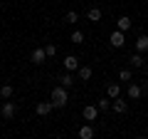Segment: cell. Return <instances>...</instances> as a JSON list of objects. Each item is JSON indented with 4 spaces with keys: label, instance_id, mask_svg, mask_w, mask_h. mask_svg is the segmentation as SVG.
<instances>
[{
    "label": "cell",
    "instance_id": "cell-1",
    "mask_svg": "<svg viewBox=\"0 0 148 139\" xmlns=\"http://www.w3.org/2000/svg\"><path fill=\"white\" fill-rule=\"evenodd\" d=\"M49 99H52V104H54L57 109L67 107V102H69V90H67V87H62V85H54L52 92H49Z\"/></svg>",
    "mask_w": 148,
    "mask_h": 139
},
{
    "label": "cell",
    "instance_id": "cell-2",
    "mask_svg": "<svg viewBox=\"0 0 148 139\" xmlns=\"http://www.w3.org/2000/svg\"><path fill=\"white\" fill-rule=\"evenodd\" d=\"M15 114H17V104L12 102V97H10V99H3V107H0V117L10 122V119H15Z\"/></svg>",
    "mask_w": 148,
    "mask_h": 139
},
{
    "label": "cell",
    "instance_id": "cell-3",
    "mask_svg": "<svg viewBox=\"0 0 148 139\" xmlns=\"http://www.w3.org/2000/svg\"><path fill=\"white\" fill-rule=\"evenodd\" d=\"M101 114V109L96 107V104H86L84 109H82V117H84V122H96V117Z\"/></svg>",
    "mask_w": 148,
    "mask_h": 139
},
{
    "label": "cell",
    "instance_id": "cell-4",
    "mask_svg": "<svg viewBox=\"0 0 148 139\" xmlns=\"http://www.w3.org/2000/svg\"><path fill=\"white\" fill-rule=\"evenodd\" d=\"M109 42H111V47H116V50H119V47H123V45H126V32H121V30L116 27V30L111 32Z\"/></svg>",
    "mask_w": 148,
    "mask_h": 139
},
{
    "label": "cell",
    "instance_id": "cell-5",
    "mask_svg": "<svg viewBox=\"0 0 148 139\" xmlns=\"http://www.w3.org/2000/svg\"><path fill=\"white\" fill-rule=\"evenodd\" d=\"M126 95H128V99H141L143 97V87L138 85V82H128V87H126Z\"/></svg>",
    "mask_w": 148,
    "mask_h": 139
},
{
    "label": "cell",
    "instance_id": "cell-6",
    "mask_svg": "<svg viewBox=\"0 0 148 139\" xmlns=\"http://www.w3.org/2000/svg\"><path fill=\"white\" fill-rule=\"evenodd\" d=\"M52 109H54L52 99H49V102H37V104H35V114H37V117H47Z\"/></svg>",
    "mask_w": 148,
    "mask_h": 139
},
{
    "label": "cell",
    "instance_id": "cell-7",
    "mask_svg": "<svg viewBox=\"0 0 148 139\" xmlns=\"http://www.w3.org/2000/svg\"><path fill=\"white\" fill-rule=\"evenodd\" d=\"M62 67L67 70V72H77V70H79V57H77V55H67L64 62H62Z\"/></svg>",
    "mask_w": 148,
    "mask_h": 139
},
{
    "label": "cell",
    "instance_id": "cell-8",
    "mask_svg": "<svg viewBox=\"0 0 148 139\" xmlns=\"http://www.w3.org/2000/svg\"><path fill=\"white\" fill-rule=\"evenodd\" d=\"M111 109L116 114H126L128 112V102L123 99V97H116V99H111Z\"/></svg>",
    "mask_w": 148,
    "mask_h": 139
},
{
    "label": "cell",
    "instance_id": "cell-9",
    "mask_svg": "<svg viewBox=\"0 0 148 139\" xmlns=\"http://www.w3.org/2000/svg\"><path fill=\"white\" fill-rule=\"evenodd\" d=\"M94 122H86V124H82L79 127V139H94Z\"/></svg>",
    "mask_w": 148,
    "mask_h": 139
},
{
    "label": "cell",
    "instance_id": "cell-10",
    "mask_svg": "<svg viewBox=\"0 0 148 139\" xmlns=\"http://www.w3.org/2000/svg\"><path fill=\"white\" fill-rule=\"evenodd\" d=\"M91 75H94V70H91L89 65H79V70H77V77H79V82H89Z\"/></svg>",
    "mask_w": 148,
    "mask_h": 139
},
{
    "label": "cell",
    "instance_id": "cell-11",
    "mask_svg": "<svg viewBox=\"0 0 148 139\" xmlns=\"http://www.w3.org/2000/svg\"><path fill=\"white\" fill-rule=\"evenodd\" d=\"M30 60H32L35 65H45V60H47L45 47H35V50H32V55H30Z\"/></svg>",
    "mask_w": 148,
    "mask_h": 139
},
{
    "label": "cell",
    "instance_id": "cell-12",
    "mask_svg": "<svg viewBox=\"0 0 148 139\" xmlns=\"http://www.w3.org/2000/svg\"><path fill=\"white\" fill-rule=\"evenodd\" d=\"M57 82H59L62 87H67V90H69V87H74V72H67V70H64L62 75H59Z\"/></svg>",
    "mask_w": 148,
    "mask_h": 139
},
{
    "label": "cell",
    "instance_id": "cell-13",
    "mask_svg": "<svg viewBox=\"0 0 148 139\" xmlns=\"http://www.w3.org/2000/svg\"><path fill=\"white\" fill-rule=\"evenodd\" d=\"M116 27H119V30H121V32H128V30H131V27H133V20H131V17H128V15H121V17H119V20H116Z\"/></svg>",
    "mask_w": 148,
    "mask_h": 139
},
{
    "label": "cell",
    "instance_id": "cell-14",
    "mask_svg": "<svg viewBox=\"0 0 148 139\" xmlns=\"http://www.w3.org/2000/svg\"><path fill=\"white\" fill-rule=\"evenodd\" d=\"M106 97H111V99L121 97V85H119V82H111V85H106Z\"/></svg>",
    "mask_w": 148,
    "mask_h": 139
},
{
    "label": "cell",
    "instance_id": "cell-15",
    "mask_svg": "<svg viewBox=\"0 0 148 139\" xmlns=\"http://www.w3.org/2000/svg\"><path fill=\"white\" fill-rule=\"evenodd\" d=\"M101 15H104L101 8H89V10H86V20L89 22H101Z\"/></svg>",
    "mask_w": 148,
    "mask_h": 139
},
{
    "label": "cell",
    "instance_id": "cell-16",
    "mask_svg": "<svg viewBox=\"0 0 148 139\" xmlns=\"http://www.w3.org/2000/svg\"><path fill=\"white\" fill-rule=\"evenodd\" d=\"M136 52H148V35H138L136 38Z\"/></svg>",
    "mask_w": 148,
    "mask_h": 139
},
{
    "label": "cell",
    "instance_id": "cell-17",
    "mask_svg": "<svg viewBox=\"0 0 148 139\" xmlns=\"http://www.w3.org/2000/svg\"><path fill=\"white\" fill-rule=\"evenodd\" d=\"M12 95H15V87L12 85H3L0 87V99H10Z\"/></svg>",
    "mask_w": 148,
    "mask_h": 139
},
{
    "label": "cell",
    "instance_id": "cell-18",
    "mask_svg": "<svg viewBox=\"0 0 148 139\" xmlns=\"http://www.w3.org/2000/svg\"><path fill=\"white\" fill-rule=\"evenodd\" d=\"M131 65H133V70L143 67V65H146V60H143V52H136V55H131Z\"/></svg>",
    "mask_w": 148,
    "mask_h": 139
},
{
    "label": "cell",
    "instance_id": "cell-19",
    "mask_svg": "<svg viewBox=\"0 0 148 139\" xmlns=\"http://www.w3.org/2000/svg\"><path fill=\"white\" fill-rule=\"evenodd\" d=\"M96 107H99L101 112H109V109H111V97H101V99H96Z\"/></svg>",
    "mask_w": 148,
    "mask_h": 139
},
{
    "label": "cell",
    "instance_id": "cell-20",
    "mask_svg": "<svg viewBox=\"0 0 148 139\" xmlns=\"http://www.w3.org/2000/svg\"><path fill=\"white\" fill-rule=\"evenodd\" d=\"M72 42L74 45H82V42H84V32H82V30H72Z\"/></svg>",
    "mask_w": 148,
    "mask_h": 139
},
{
    "label": "cell",
    "instance_id": "cell-21",
    "mask_svg": "<svg viewBox=\"0 0 148 139\" xmlns=\"http://www.w3.org/2000/svg\"><path fill=\"white\" fill-rule=\"evenodd\" d=\"M119 80H121V82H131L133 80V72H131V70H121V72H119Z\"/></svg>",
    "mask_w": 148,
    "mask_h": 139
},
{
    "label": "cell",
    "instance_id": "cell-22",
    "mask_svg": "<svg viewBox=\"0 0 148 139\" xmlns=\"http://www.w3.org/2000/svg\"><path fill=\"white\" fill-rule=\"evenodd\" d=\"M45 52H47V57H54V55H57V45L47 42V45H45Z\"/></svg>",
    "mask_w": 148,
    "mask_h": 139
},
{
    "label": "cell",
    "instance_id": "cell-23",
    "mask_svg": "<svg viewBox=\"0 0 148 139\" xmlns=\"http://www.w3.org/2000/svg\"><path fill=\"white\" fill-rule=\"evenodd\" d=\"M64 20H67V22H72V25H74V22H79V15H77L74 10H69L67 15H64Z\"/></svg>",
    "mask_w": 148,
    "mask_h": 139
},
{
    "label": "cell",
    "instance_id": "cell-24",
    "mask_svg": "<svg viewBox=\"0 0 148 139\" xmlns=\"http://www.w3.org/2000/svg\"><path fill=\"white\" fill-rule=\"evenodd\" d=\"M0 55H3V45H0Z\"/></svg>",
    "mask_w": 148,
    "mask_h": 139
}]
</instances>
